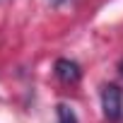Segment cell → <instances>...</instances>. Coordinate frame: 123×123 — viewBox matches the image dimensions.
<instances>
[{
    "instance_id": "5b68a950",
    "label": "cell",
    "mask_w": 123,
    "mask_h": 123,
    "mask_svg": "<svg viewBox=\"0 0 123 123\" xmlns=\"http://www.w3.org/2000/svg\"><path fill=\"white\" fill-rule=\"evenodd\" d=\"M121 75H123V60H121Z\"/></svg>"
},
{
    "instance_id": "6da1fadb",
    "label": "cell",
    "mask_w": 123,
    "mask_h": 123,
    "mask_svg": "<svg viewBox=\"0 0 123 123\" xmlns=\"http://www.w3.org/2000/svg\"><path fill=\"white\" fill-rule=\"evenodd\" d=\"M101 109L109 121H118L123 113V94L116 85H106L101 92Z\"/></svg>"
},
{
    "instance_id": "3957f363",
    "label": "cell",
    "mask_w": 123,
    "mask_h": 123,
    "mask_svg": "<svg viewBox=\"0 0 123 123\" xmlns=\"http://www.w3.org/2000/svg\"><path fill=\"white\" fill-rule=\"evenodd\" d=\"M58 123H77V116L68 104H58Z\"/></svg>"
},
{
    "instance_id": "7a4b0ae2",
    "label": "cell",
    "mask_w": 123,
    "mask_h": 123,
    "mask_svg": "<svg viewBox=\"0 0 123 123\" xmlns=\"http://www.w3.org/2000/svg\"><path fill=\"white\" fill-rule=\"evenodd\" d=\"M55 75L63 80V82H77L80 80V65L77 63H73V60H68V58H60V60H55Z\"/></svg>"
},
{
    "instance_id": "277c9868",
    "label": "cell",
    "mask_w": 123,
    "mask_h": 123,
    "mask_svg": "<svg viewBox=\"0 0 123 123\" xmlns=\"http://www.w3.org/2000/svg\"><path fill=\"white\" fill-rule=\"evenodd\" d=\"M51 3H53L55 7H63V5H68V3H73V0H51Z\"/></svg>"
}]
</instances>
